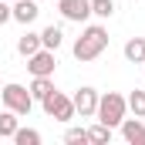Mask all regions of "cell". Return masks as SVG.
Masks as SVG:
<instances>
[{
    "mask_svg": "<svg viewBox=\"0 0 145 145\" xmlns=\"http://www.w3.org/2000/svg\"><path fill=\"white\" fill-rule=\"evenodd\" d=\"M105 47H108V31H105L101 24H91V27H84V31H81V37L74 40L71 51H74V57H78V61H95Z\"/></svg>",
    "mask_w": 145,
    "mask_h": 145,
    "instance_id": "1",
    "label": "cell"
},
{
    "mask_svg": "<svg viewBox=\"0 0 145 145\" xmlns=\"http://www.w3.org/2000/svg\"><path fill=\"white\" fill-rule=\"evenodd\" d=\"M125 111H128V101H125V95H118V91L98 95V111H95V118H98L101 125H108V128H118V125H121V118H125Z\"/></svg>",
    "mask_w": 145,
    "mask_h": 145,
    "instance_id": "2",
    "label": "cell"
},
{
    "mask_svg": "<svg viewBox=\"0 0 145 145\" xmlns=\"http://www.w3.org/2000/svg\"><path fill=\"white\" fill-rule=\"evenodd\" d=\"M0 101H3V108L17 111V115H31V108H34L31 88H24V84H3L0 88Z\"/></svg>",
    "mask_w": 145,
    "mask_h": 145,
    "instance_id": "3",
    "label": "cell"
},
{
    "mask_svg": "<svg viewBox=\"0 0 145 145\" xmlns=\"http://www.w3.org/2000/svg\"><path fill=\"white\" fill-rule=\"evenodd\" d=\"M40 105H44V115L54 118V121H71L74 118V101L68 95H61V91H51Z\"/></svg>",
    "mask_w": 145,
    "mask_h": 145,
    "instance_id": "4",
    "label": "cell"
},
{
    "mask_svg": "<svg viewBox=\"0 0 145 145\" xmlns=\"http://www.w3.org/2000/svg\"><path fill=\"white\" fill-rule=\"evenodd\" d=\"M57 68V57H54V51H47V47H40L34 51L31 57H27V71L34 74V78H51Z\"/></svg>",
    "mask_w": 145,
    "mask_h": 145,
    "instance_id": "5",
    "label": "cell"
},
{
    "mask_svg": "<svg viewBox=\"0 0 145 145\" xmlns=\"http://www.w3.org/2000/svg\"><path fill=\"white\" fill-rule=\"evenodd\" d=\"M74 115H81V118H95V111H98V91L95 88H78L74 91Z\"/></svg>",
    "mask_w": 145,
    "mask_h": 145,
    "instance_id": "6",
    "label": "cell"
},
{
    "mask_svg": "<svg viewBox=\"0 0 145 145\" xmlns=\"http://www.w3.org/2000/svg\"><path fill=\"white\" fill-rule=\"evenodd\" d=\"M57 10L64 20H74V24H84L91 17V0H57Z\"/></svg>",
    "mask_w": 145,
    "mask_h": 145,
    "instance_id": "7",
    "label": "cell"
},
{
    "mask_svg": "<svg viewBox=\"0 0 145 145\" xmlns=\"http://www.w3.org/2000/svg\"><path fill=\"white\" fill-rule=\"evenodd\" d=\"M10 14H14V20L17 24H34L37 20V14H40V7H37V0H14L10 3Z\"/></svg>",
    "mask_w": 145,
    "mask_h": 145,
    "instance_id": "8",
    "label": "cell"
},
{
    "mask_svg": "<svg viewBox=\"0 0 145 145\" xmlns=\"http://www.w3.org/2000/svg\"><path fill=\"white\" fill-rule=\"evenodd\" d=\"M121 138L128 145H145V125H142V118H121Z\"/></svg>",
    "mask_w": 145,
    "mask_h": 145,
    "instance_id": "9",
    "label": "cell"
},
{
    "mask_svg": "<svg viewBox=\"0 0 145 145\" xmlns=\"http://www.w3.org/2000/svg\"><path fill=\"white\" fill-rule=\"evenodd\" d=\"M125 57L132 64H145V37H132L125 44Z\"/></svg>",
    "mask_w": 145,
    "mask_h": 145,
    "instance_id": "10",
    "label": "cell"
},
{
    "mask_svg": "<svg viewBox=\"0 0 145 145\" xmlns=\"http://www.w3.org/2000/svg\"><path fill=\"white\" fill-rule=\"evenodd\" d=\"M61 40H64V34H61V27H54V24L40 31V44H44L47 51H57V47H61Z\"/></svg>",
    "mask_w": 145,
    "mask_h": 145,
    "instance_id": "11",
    "label": "cell"
},
{
    "mask_svg": "<svg viewBox=\"0 0 145 145\" xmlns=\"http://www.w3.org/2000/svg\"><path fill=\"white\" fill-rule=\"evenodd\" d=\"M51 91H54V81H51V78H34V81H31V98H34V101H44Z\"/></svg>",
    "mask_w": 145,
    "mask_h": 145,
    "instance_id": "12",
    "label": "cell"
},
{
    "mask_svg": "<svg viewBox=\"0 0 145 145\" xmlns=\"http://www.w3.org/2000/svg\"><path fill=\"white\" fill-rule=\"evenodd\" d=\"M40 47H44V44H40V34H31V31L17 40V51H20L24 57H31V54H34V51H40Z\"/></svg>",
    "mask_w": 145,
    "mask_h": 145,
    "instance_id": "13",
    "label": "cell"
},
{
    "mask_svg": "<svg viewBox=\"0 0 145 145\" xmlns=\"http://www.w3.org/2000/svg\"><path fill=\"white\" fill-rule=\"evenodd\" d=\"M14 132H17V111L3 108V115H0V138H14Z\"/></svg>",
    "mask_w": 145,
    "mask_h": 145,
    "instance_id": "14",
    "label": "cell"
},
{
    "mask_svg": "<svg viewBox=\"0 0 145 145\" xmlns=\"http://www.w3.org/2000/svg\"><path fill=\"white\" fill-rule=\"evenodd\" d=\"M88 142L108 145V142H111V128H108V125H101V121H98V125H91V128H88Z\"/></svg>",
    "mask_w": 145,
    "mask_h": 145,
    "instance_id": "15",
    "label": "cell"
},
{
    "mask_svg": "<svg viewBox=\"0 0 145 145\" xmlns=\"http://www.w3.org/2000/svg\"><path fill=\"white\" fill-rule=\"evenodd\" d=\"M125 101H128V111H132L135 118H145V91H138V88H135Z\"/></svg>",
    "mask_w": 145,
    "mask_h": 145,
    "instance_id": "16",
    "label": "cell"
},
{
    "mask_svg": "<svg viewBox=\"0 0 145 145\" xmlns=\"http://www.w3.org/2000/svg\"><path fill=\"white\" fill-rule=\"evenodd\" d=\"M14 142H17V145H40V132H34V128H20V125H17Z\"/></svg>",
    "mask_w": 145,
    "mask_h": 145,
    "instance_id": "17",
    "label": "cell"
},
{
    "mask_svg": "<svg viewBox=\"0 0 145 145\" xmlns=\"http://www.w3.org/2000/svg\"><path fill=\"white\" fill-rule=\"evenodd\" d=\"M91 14L101 17V20H108L111 14H115V0H91Z\"/></svg>",
    "mask_w": 145,
    "mask_h": 145,
    "instance_id": "18",
    "label": "cell"
},
{
    "mask_svg": "<svg viewBox=\"0 0 145 145\" xmlns=\"http://www.w3.org/2000/svg\"><path fill=\"white\" fill-rule=\"evenodd\" d=\"M64 142L68 145H84L88 142V128H68L64 132Z\"/></svg>",
    "mask_w": 145,
    "mask_h": 145,
    "instance_id": "19",
    "label": "cell"
},
{
    "mask_svg": "<svg viewBox=\"0 0 145 145\" xmlns=\"http://www.w3.org/2000/svg\"><path fill=\"white\" fill-rule=\"evenodd\" d=\"M7 20H14V14H10V3L0 0V24H7Z\"/></svg>",
    "mask_w": 145,
    "mask_h": 145,
    "instance_id": "20",
    "label": "cell"
},
{
    "mask_svg": "<svg viewBox=\"0 0 145 145\" xmlns=\"http://www.w3.org/2000/svg\"><path fill=\"white\" fill-rule=\"evenodd\" d=\"M7 3H14V0H7Z\"/></svg>",
    "mask_w": 145,
    "mask_h": 145,
    "instance_id": "21",
    "label": "cell"
},
{
    "mask_svg": "<svg viewBox=\"0 0 145 145\" xmlns=\"http://www.w3.org/2000/svg\"><path fill=\"white\" fill-rule=\"evenodd\" d=\"M37 3H40V0H37Z\"/></svg>",
    "mask_w": 145,
    "mask_h": 145,
    "instance_id": "22",
    "label": "cell"
}]
</instances>
